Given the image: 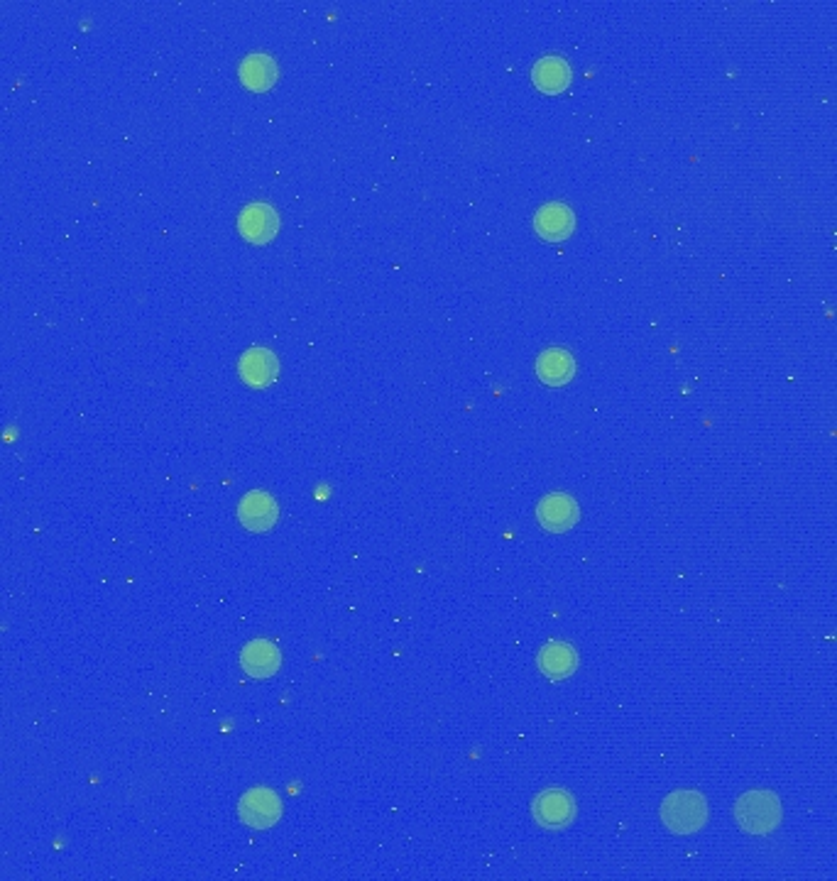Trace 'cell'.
Returning <instances> with one entry per match:
<instances>
[{"label": "cell", "mask_w": 837, "mask_h": 881, "mask_svg": "<svg viewBox=\"0 0 837 881\" xmlns=\"http://www.w3.org/2000/svg\"><path fill=\"white\" fill-rule=\"evenodd\" d=\"M661 820L666 830L676 835H693L708 820V806L705 798L696 791H676L661 806Z\"/></svg>", "instance_id": "7a4b0ae2"}, {"label": "cell", "mask_w": 837, "mask_h": 881, "mask_svg": "<svg viewBox=\"0 0 837 881\" xmlns=\"http://www.w3.org/2000/svg\"><path fill=\"white\" fill-rule=\"evenodd\" d=\"M735 818L744 833L769 835L781 823V803L769 791H749L737 801Z\"/></svg>", "instance_id": "6da1fadb"}, {"label": "cell", "mask_w": 837, "mask_h": 881, "mask_svg": "<svg viewBox=\"0 0 837 881\" xmlns=\"http://www.w3.org/2000/svg\"><path fill=\"white\" fill-rule=\"evenodd\" d=\"M279 226V218L272 206L267 204H250L245 206L238 218V228L245 240L253 245H265L275 238Z\"/></svg>", "instance_id": "8992f818"}, {"label": "cell", "mask_w": 837, "mask_h": 881, "mask_svg": "<svg viewBox=\"0 0 837 881\" xmlns=\"http://www.w3.org/2000/svg\"><path fill=\"white\" fill-rule=\"evenodd\" d=\"M277 79V64L272 62V57L267 54H250L243 64H240V81L248 86L250 91H267Z\"/></svg>", "instance_id": "5bb4252c"}, {"label": "cell", "mask_w": 837, "mask_h": 881, "mask_svg": "<svg viewBox=\"0 0 837 881\" xmlns=\"http://www.w3.org/2000/svg\"><path fill=\"white\" fill-rule=\"evenodd\" d=\"M532 79L536 89L544 93H558L566 89L568 81H571V67L561 57H544L534 64Z\"/></svg>", "instance_id": "4fadbf2b"}, {"label": "cell", "mask_w": 837, "mask_h": 881, "mask_svg": "<svg viewBox=\"0 0 837 881\" xmlns=\"http://www.w3.org/2000/svg\"><path fill=\"white\" fill-rule=\"evenodd\" d=\"M536 375L541 377V382H546L551 387L566 385L576 375V363H573V358L566 350L549 348L536 360Z\"/></svg>", "instance_id": "8fae6325"}, {"label": "cell", "mask_w": 837, "mask_h": 881, "mask_svg": "<svg viewBox=\"0 0 837 881\" xmlns=\"http://www.w3.org/2000/svg\"><path fill=\"white\" fill-rule=\"evenodd\" d=\"M534 818L546 830H563L576 818V803L561 789L544 791L534 801Z\"/></svg>", "instance_id": "3957f363"}, {"label": "cell", "mask_w": 837, "mask_h": 881, "mask_svg": "<svg viewBox=\"0 0 837 881\" xmlns=\"http://www.w3.org/2000/svg\"><path fill=\"white\" fill-rule=\"evenodd\" d=\"M238 517L243 522V527H248L250 532H267L277 522V502L267 492L253 490L240 502Z\"/></svg>", "instance_id": "52a82bcc"}, {"label": "cell", "mask_w": 837, "mask_h": 881, "mask_svg": "<svg viewBox=\"0 0 837 881\" xmlns=\"http://www.w3.org/2000/svg\"><path fill=\"white\" fill-rule=\"evenodd\" d=\"M539 669L549 678H554V681L568 678L578 669L576 649L563 642H549L539 651Z\"/></svg>", "instance_id": "7c38bea8"}, {"label": "cell", "mask_w": 837, "mask_h": 881, "mask_svg": "<svg viewBox=\"0 0 837 881\" xmlns=\"http://www.w3.org/2000/svg\"><path fill=\"white\" fill-rule=\"evenodd\" d=\"M578 505L573 497L563 495V492H554V495H546L544 500L539 502L536 507V517H539V524L546 529V532H568L573 524L578 522Z\"/></svg>", "instance_id": "5b68a950"}, {"label": "cell", "mask_w": 837, "mask_h": 881, "mask_svg": "<svg viewBox=\"0 0 837 881\" xmlns=\"http://www.w3.org/2000/svg\"><path fill=\"white\" fill-rule=\"evenodd\" d=\"M277 370L279 365L275 353H270L267 348H250L248 353L240 358V377H243L250 387L272 385L277 377Z\"/></svg>", "instance_id": "9c48e42d"}, {"label": "cell", "mask_w": 837, "mask_h": 881, "mask_svg": "<svg viewBox=\"0 0 837 881\" xmlns=\"http://www.w3.org/2000/svg\"><path fill=\"white\" fill-rule=\"evenodd\" d=\"M279 815H282V801L270 789H253L245 793L243 801H240V818L250 828H272L279 820Z\"/></svg>", "instance_id": "277c9868"}, {"label": "cell", "mask_w": 837, "mask_h": 881, "mask_svg": "<svg viewBox=\"0 0 837 881\" xmlns=\"http://www.w3.org/2000/svg\"><path fill=\"white\" fill-rule=\"evenodd\" d=\"M240 664L243 669L255 678H270L275 676L279 664H282V656H279V649L267 639H255L250 642L248 647L243 649L240 654Z\"/></svg>", "instance_id": "30bf717a"}, {"label": "cell", "mask_w": 837, "mask_h": 881, "mask_svg": "<svg viewBox=\"0 0 837 881\" xmlns=\"http://www.w3.org/2000/svg\"><path fill=\"white\" fill-rule=\"evenodd\" d=\"M534 226H536V233H539L541 238L551 240V243H558V240H566L568 235L573 233V226H576V216H573L568 206L546 204V206H541L539 213H536Z\"/></svg>", "instance_id": "ba28073f"}]
</instances>
